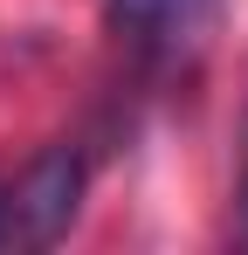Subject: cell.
Masks as SVG:
<instances>
[{
    "label": "cell",
    "instance_id": "2",
    "mask_svg": "<svg viewBox=\"0 0 248 255\" xmlns=\"http://www.w3.org/2000/svg\"><path fill=\"white\" fill-rule=\"evenodd\" d=\"M228 0H104V21L145 69H179L193 62L214 28H221Z\"/></svg>",
    "mask_w": 248,
    "mask_h": 255
},
{
    "label": "cell",
    "instance_id": "1",
    "mask_svg": "<svg viewBox=\"0 0 248 255\" xmlns=\"http://www.w3.org/2000/svg\"><path fill=\"white\" fill-rule=\"evenodd\" d=\"M90 159L76 145H48L21 172L0 179V255L7 249H55L83 214Z\"/></svg>",
    "mask_w": 248,
    "mask_h": 255
},
{
    "label": "cell",
    "instance_id": "3",
    "mask_svg": "<svg viewBox=\"0 0 248 255\" xmlns=\"http://www.w3.org/2000/svg\"><path fill=\"white\" fill-rule=\"evenodd\" d=\"M235 200H242V242H248V118H242V186H235Z\"/></svg>",
    "mask_w": 248,
    "mask_h": 255
}]
</instances>
